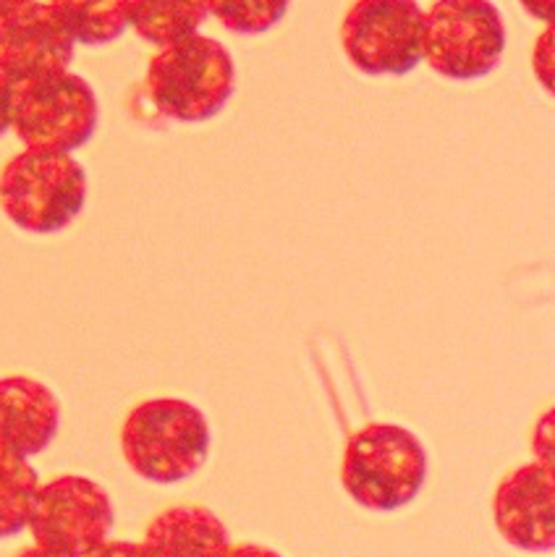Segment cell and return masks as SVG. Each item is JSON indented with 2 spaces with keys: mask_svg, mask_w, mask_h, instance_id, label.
Here are the masks:
<instances>
[{
  "mask_svg": "<svg viewBox=\"0 0 555 557\" xmlns=\"http://www.w3.org/2000/svg\"><path fill=\"white\" fill-rule=\"evenodd\" d=\"M210 424L195 404L150 398L128 411L121 426V453L134 474L155 484L195 476L210 456Z\"/></svg>",
  "mask_w": 555,
  "mask_h": 557,
  "instance_id": "obj_1",
  "label": "cell"
},
{
  "mask_svg": "<svg viewBox=\"0 0 555 557\" xmlns=\"http://www.w3.org/2000/svg\"><path fill=\"white\" fill-rule=\"evenodd\" d=\"M152 106L176 123H205L236 92V63L223 42L205 35L165 45L147 66Z\"/></svg>",
  "mask_w": 555,
  "mask_h": 557,
  "instance_id": "obj_2",
  "label": "cell"
},
{
  "mask_svg": "<svg viewBox=\"0 0 555 557\" xmlns=\"http://www.w3.org/2000/svg\"><path fill=\"white\" fill-rule=\"evenodd\" d=\"M428 479V450L398 424H367L348 437L341 484L372 513H393L419 495Z\"/></svg>",
  "mask_w": 555,
  "mask_h": 557,
  "instance_id": "obj_3",
  "label": "cell"
},
{
  "mask_svg": "<svg viewBox=\"0 0 555 557\" xmlns=\"http://www.w3.org/2000/svg\"><path fill=\"white\" fill-rule=\"evenodd\" d=\"M87 205V171L63 152L24 150L0 171V210L18 231H66Z\"/></svg>",
  "mask_w": 555,
  "mask_h": 557,
  "instance_id": "obj_4",
  "label": "cell"
},
{
  "mask_svg": "<svg viewBox=\"0 0 555 557\" xmlns=\"http://www.w3.org/2000/svg\"><path fill=\"white\" fill-rule=\"evenodd\" d=\"M503 53L506 24L493 0H435L424 11L422 61L443 79H485Z\"/></svg>",
  "mask_w": 555,
  "mask_h": 557,
  "instance_id": "obj_5",
  "label": "cell"
},
{
  "mask_svg": "<svg viewBox=\"0 0 555 557\" xmlns=\"http://www.w3.org/2000/svg\"><path fill=\"white\" fill-rule=\"evenodd\" d=\"M98 121L100 106L92 84L71 71L16 82L11 132L27 150H82L98 132Z\"/></svg>",
  "mask_w": 555,
  "mask_h": 557,
  "instance_id": "obj_6",
  "label": "cell"
},
{
  "mask_svg": "<svg viewBox=\"0 0 555 557\" xmlns=\"http://www.w3.org/2000/svg\"><path fill=\"white\" fill-rule=\"evenodd\" d=\"M424 11L417 0H354L341 22V48L367 76H406L422 63Z\"/></svg>",
  "mask_w": 555,
  "mask_h": 557,
  "instance_id": "obj_7",
  "label": "cell"
},
{
  "mask_svg": "<svg viewBox=\"0 0 555 557\" xmlns=\"http://www.w3.org/2000/svg\"><path fill=\"white\" fill-rule=\"evenodd\" d=\"M113 523V500L102 484L87 476L63 474L40 484L27 529L37 547L84 557L111 536Z\"/></svg>",
  "mask_w": 555,
  "mask_h": 557,
  "instance_id": "obj_8",
  "label": "cell"
},
{
  "mask_svg": "<svg viewBox=\"0 0 555 557\" xmlns=\"http://www.w3.org/2000/svg\"><path fill=\"white\" fill-rule=\"evenodd\" d=\"M501 536L525 553L555 547V484L551 461H532L508 471L493 497Z\"/></svg>",
  "mask_w": 555,
  "mask_h": 557,
  "instance_id": "obj_9",
  "label": "cell"
},
{
  "mask_svg": "<svg viewBox=\"0 0 555 557\" xmlns=\"http://www.w3.org/2000/svg\"><path fill=\"white\" fill-rule=\"evenodd\" d=\"M74 53L76 40L50 3L32 0L0 16V63L16 82L69 71Z\"/></svg>",
  "mask_w": 555,
  "mask_h": 557,
  "instance_id": "obj_10",
  "label": "cell"
},
{
  "mask_svg": "<svg viewBox=\"0 0 555 557\" xmlns=\"http://www.w3.org/2000/svg\"><path fill=\"white\" fill-rule=\"evenodd\" d=\"M61 430V400L48 385L24 374L0 377V453L35 458Z\"/></svg>",
  "mask_w": 555,
  "mask_h": 557,
  "instance_id": "obj_11",
  "label": "cell"
},
{
  "mask_svg": "<svg viewBox=\"0 0 555 557\" xmlns=\"http://www.w3.org/2000/svg\"><path fill=\"white\" fill-rule=\"evenodd\" d=\"M229 544V529L210 508L178 505L152 518L141 547L150 557H221Z\"/></svg>",
  "mask_w": 555,
  "mask_h": 557,
  "instance_id": "obj_12",
  "label": "cell"
},
{
  "mask_svg": "<svg viewBox=\"0 0 555 557\" xmlns=\"http://www.w3.org/2000/svg\"><path fill=\"white\" fill-rule=\"evenodd\" d=\"M208 16V0H128V27L155 48L199 35Z\"/></svg>",
  "mask_w": 555,
  "mask_h": 557,
  "instance_id": "obj_13",
  "label": "cell"
},
{
  "mask_svg": "<svg viewBox=\"0 0 555 557\" xmlns=\"http://www.w3.org/2000/svg\"><path fill=\"white\" fill-rule=\"evenodd\" d=\"M76 45L100 48L128 29V0H48Z\"/></svg>",
  "mask_w": 555,
  "mask_h": 557,
  "instance_id": "obj_14",
  "label": "cell"
},
{
  "mask_svg": "<svg viewBox=\"0 0 555 557\" xmlns=\"http://www.w3.org/2000/svg\"><path fill=\"white\" fill-rule=\"evenodd\" d=\"M40 474L29 458L0 453V540L18 536L29 527Z\"/></svg>",
  "mask_w": 555,
  "mask_h": 557,
  "instance_id": "obj_15",
  "label": "cell"
},
{
  "mask_svg": "<svg viewBox=\"0 0 555 557\" xmlns=\"http://www.w3.org/2000/svg\"><path fill=\"white\" fill-rule=\"evenodd\" d=\"M210 14L234 35H264L288 14L292 0H208Z\"/></svg>",
  "mask_w": 555,
  "mask_h": 557,
  "instance_id": "obj_16",
  "label": "cell"
},
{
  "mask_svg": "<svg viewBox=\"0 0 555 557\" xmlns=\"http://www.w3.org/2000/svg\"><path fill=\"white\" fill-rule=\"evenodd\" d=\"M532 71L547 92H553V27L547 24L532 50Z\"/></svg>",
  "mask_w": 555,
  "mask_h": 557,
  "instance_id": "obj_17",
  "label": "cell"
},
{
  "mask_svg": "<svg viewBox=\"0 0 555 557\" xmlns=\"http://www.w3.org/2000/svg\"><path fill=\"white\" fill-rule=\"evenodd\" d=\"M14 89L16 79L9 74V69L0 63V136L11 132V113H14Z\"/></svg>",
  "mask_w": 555,
  "mask_h": 557,
  "instance_id": "obj_18",
  "label": "cell"
},
{
  "mask_svg": "<svg viewBox=\"0 0 555 557\" xmlns=\"http://www.w3.org/2000/svg\"><path fill=\"white\" fill-rule=\"evenodd\" d=\"M84 557H150L141 547V542H124V540H106L92 553Z\"/></svg>",
  "mask_w": 555,
  "mask_h": 557,
  "instance_id": "obj_19",
  "label": "cell"
},
{
  "mask_svg": "<svg viewBox=\"0 0 555 557\" xmlns=\"http://www.w3.org/2000/svg\"><path fill=\"white\" fill-rule=\"evenodd\" d=\"M221 557H281V553L275 549L264 547V544H229L223 549Z\"/></svg>",
  "mask_w": 555,
  "mask_h": 557,
  "instance_id": "obj_20",
  "label": "cell"
},
{
  "mask_svg": "<svg viewBox=\"0 0 555 557\" xmlns=\"http://www.w3.org/2000/svg\"><path fill=\"white\" fill-rule=\"evenodd\" d=\"M519 3H521V9H525L529 16L538 18V22H545V24L553 22L555 0H519Z\"/></svg>",
  "mask_w": 555,
  "mask_h": 557,
  "instance_id": "obj_21",
  "label": "cell"
},
{
  "mask_svg": "<svg viewBox=\"0 0 555 557\" xmlns=\"http://www.w3.org/2000/svg\"><path fill=\"white\" fill-rule=\"evenodd\" d=\"M16 557H66V555H58V553H48V549H42V547H27V549H22V553H18Z\"/></svg>",
  "mask_w": 555,
  "mask_h": 557,
  "instance_id": "obj_22",
  "label": "cell"
},
{
  "mask_svg": "<svg viewBox=\"0 0 555 557\" xmlns=\"http://www.w3.org/2000/svg\"><path fill=\"white\" fill-rule=\"evenodd\" d=\"M27 3H32V0H0V16L11 14V11L22 9V5H27Z\"/></svg>",
  "mask_w": 555,
  "mask_h": 557,
  "instance_id": "obj_23",
  "label": "cell"
}]
</instances>
